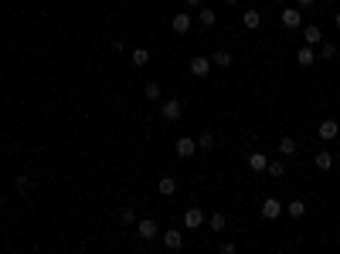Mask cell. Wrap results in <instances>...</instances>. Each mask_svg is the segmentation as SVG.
<instances>
[{
	"label": "cell",
	"mask_w": 340,
	"mask_h": 254,
	"mask_svg": "<svg viewBox=\"0 0 340 254\" xmlns=\"http://www.w3.org/2000/svg\"><path fill=\"white\" fill-rule=\"evenodd\" d=\"M136 231H140L143 241H153V237H160V224L153 221V217H143V221L136 224Z\"/></svg>",
	"instance_id": "1"
},
{
	"label": "cell",
	"mask_w": 340,
	"mask_h": 254,
	"mask_svg": "<svg viewBox=\"0 0 340 254\" xmlns=\"http://www.w3.org/2000/svg\"><path fill=\"white\" fill-rule=\"evenodd\" d=\"M174 149H177V156H181V159H191V156L197 153V139H191V136H181V139L174 143Z\"/></svg>",
	"instance_id": "2"
},
{
	"label": "cell",
	"mask_w": 340,
	"mask_h": 254,
	"mask_svg": "<svg viewBox=\"0 0 340 254\" xmlns=\"http://www.w3.org/2000/svg\"><path fill=\"white\" fill-rule=\"evenodd\" d=\"M163 119L167 122H181V115H184V102L181 99H170V102H163Z\"/></svg>",
	"instance_id": "3"
},
{
	"label": "cell",
	"mask_w": 340,
	"mask_h": 254,
	"mask_svg": "<svg viewBox=\"0 0 340 254\" xmlns=\"http://www.w3.org/2000/svg\"><path fill=\"white\" fill-rule=\"evenodd\" d=\"M184 227H187V231H197V227H204V214H201L197 207L184 210Z\"/></svg>",
	"instance_id": "4"
},
{
	"label": "cell",
	"mask_w": 340,
	"mask_h": 254,
	"mask_svg": "<svg viewBox=\"0 0 340 254\" xmlns=\"http://www.w3.org/2000/svg\"><path fill=\"white\" fill-rule=\"evenodd\" d=\"M160 237H163V244H167L170 251H181V247H184V234L177 231V227H170V231H163Z\"/></svg>",
	"instance_id": "5"
},
{
	"label": "cell",
	"mask_w": 340,
	"mask_h": 254,
	"mask_svg": "<svg viewBox=\"0 0 340 254\" xmlns=\"http://www.w3.org/2000/svg\"><path fill=\"white\" fill-rule=\"evenodd\" d=\"M191 75L194 78H208V75H211V58H201V55H197L191 61Z\"/></svg>",
	"instance_id": "6"
},
{
	"label": "cell",
	"mask_w": 340,
	"mask_h": 254,
	"mask_svg": "<svg viewBox=\"0 0 340 254\" xmlns=\"http://www.w3.org/2000/svg\"><path fill=\"white\" fill-rule=\"evenodd\" d=\"M279 214H283V203H279V200H272V197L262 200V217H265V221H276Z\"/></svg>",
	"instance_id": "7"
},
{
	"label": "cell",
	"mask_w": 340,
	"mask_h": 254,
	"mask_svg": "<svg viewBox=\"0 0 340 254\" xmlns=\"http://www.w3.org/2000/svg\"><path fill=\"white\" fill-rule=\"evenodd\" d=\"M337 133H340L337 119H323V122H320V139H323V143H330V139H337Z\"/></svg>",
	"instance_id": "8"
},
{
	"label": "cell",
	"mask_w": 340,
	"mask_h": 254,
	"mask_svg": "<svg viewBox=\"0 0 340 254\" xmlns=\"http://www.w3.org/2000/svg\"><path fill=\"white\" fill-rule=\"evenodd\" d=\"M283 24L289 27V31L299 27V24H303V11H299V7H286V11H283Z\"/></svg>",
	"instance_id": "9"
},
{
	"label": "cell",
	"mask_w": 340,
	"mask_h": 254,
	"mask_svg": "<svg viewBox=\"0 0 340 254\" xmlns=\"http://www.w3.org/2000/svg\"><path fill=\"white\" fill-rule=\"evenodd\" d=\"M170 27H174V31H177V34H187V31H191V14H174V21H170Z\"/></svg>",
	"instance_id": "10"
},
{
	"label": "cell",
	"mask_w": 340,
	"mask_h": 254,
	"mask_svg": "<svg viewBox=\"0 0 340 254\" xmlns=\"http://www.w3.org/2000/svg\"><path fill=\"white\" fill-rule=\"evenodd\" d=\"M242 24H245L249 31H259V27H262V14L259 11H245V14H242Z\"/></svg>",
	"instance_id": "11"
},
{
	"label": "cell",
	"mask_w": 340,
	"mask_h": 254,
	"mask_svg": "<svg viewBox=\"0 0 340 254\" xmlns=\"http://www.w3.org/2000/svg\"><path fill=\"white\" fill-rule=\"evenodd\" d=\"M296 61H299V65H317V51H313L310 45H303L299 51H296Z\"/></svg>",
	"instance_id": "12"
},
{
	"label": "cell",
	"mask_w": 340,
	"mask_h": 254,
	"mask_svg": "<svg viewBox=\"0 0 340 254\" xmlns=\"http://www.w3.org/2000/svg\"><path fill=\"white\" fill-rule=\"evenodd\" d=\"M157 190L163 193V197H174V193H177V180H174V177H163L157 183Z\"/></svg>",
	"instance_id": "13"
},
{
	"label": "cell",
	"mask_w": 340,
	"mask_h": 254,
	"mask_svg": "<svg viewBox=\"0 0 340 254\" xmlns=\"http://www.w3.org/2000/svg\"><path fill=\"white\" fill-rule=\"evenodd\" d=\"M17 193H21V200L31 197V173H21V177H17Z\"/></svg>",
	"instance_id": "14"
},
{
	"label": "cell",
	"mask_w": 340,
	"mask_h": 254,
	"mask_svg": "<svg viewBox=\"0 0 340 254\" xmlns=\"http://www.w3.org/2000/svg\"><path fill=\"white\" fill-rule=\"evenodd\" d=\"M303 37H306V45L313 48V45H320V41H323V31H320L317 24H310V27H306V34H303Z\"/></svg>",
	"instance_id": "15"
},
{
	"label": "cell",
	"mask_w": 340,
	"mask_h": 254,
	"mask_svg": "<svg viewBox=\"0 0 340 254\" xmlns=\"http://www.w3.org/2000/svg\"><path fill=\"white\" fill-rule=\"evenodd\" d=\"M249 166H252V170H255V173H262V170L269 166V159H265V156H262V153H249Z\"/></svg>",
	"instance_id": "16"
},
{
	"label": "cell",
	"mask_w": 340,
	"mask_h": 254,
	"mask_svg": "<svg viewBox=\"0 0 340 254\" xmlns=\"http://www.w3.org/2000/svg\"><path fill=\"white\" fill-rule=\"evenodd\" d=\"M197 149H201V153H211V149H215V136L201 133V136H197Z\"/></svg>",
	"instance_id": "17"
},
{
	"label": "cell",
	"mask_w": 340,
	"mask_h": 254,
	"mask_svg": "<svg viewBox=\"0 0 340 254\" xmlns=\"http://www.w3.org/2000/svg\"><path fill=\"white\" fill-rule=\"evenodd\" d=\"M197 17H201L204 27H215V21H218V14L211 11V7H201V11H197Z\"/></svg>",
	"instance_id": "18"
},
{
	"label": "cell",
	"mask_w": 340,
	"mask_h": 254,
	"mask_svg": "<svg viewBox=\"0 0 340 254\" xmlns=\"http://www.w3.org/2000/svg\"><path fill=\"white\" fill-rule=\"evenodd\" d=\"M279 153H283V156H293L296 153V139H293V136H283V139H279Z\"/></svg>",
	"instance_id": "19"
},
{
	"label": "cell",
	"mask_w": 340,
	"mask_h": 254,
	"mask_svg": "<svg viewBox=\"0 0 340 254\" xmlns=\"http://www.w3.org/2000/svg\"><path fill=\"white\" fill-rule=\"evenodd\" d=\"M337 55H340L337 45H330V41L323 45V41H320V58H323V61H330V58H337Z\"/></svg>",
	"instance_id": "20"
},
{
	"label": "cell",
	"mask_w": 340,
	"mask_h": 254,
	"mask_svg": "<svg viewBox=\"0 0 340 254\" xmlns=\"http://www.w3.org/2000/svg\"><path fill=\"white\" fill-rule=\"evenodd\" d=\"M317 170H333V153H317Z\"/></svg>",
	"instance_id": "21"
},
{
	"label": "cell",
	"mask_w": 340,
	"mask_h": 254,
	"mask_svg": "<svg viewBox=\"0 0 340 254\" xmlns=\"http://www.w3.org/2000/svg\"><path fill=\"white\" fill-rule=\"evenodd\" d=\"M265 173H269V177H276V180H279V177H286V163H283V159H276V163H269V166H265Z\"/></svg>",
	"instance_id": "22"
},
{
	"label": "cell",
	"mask_w": 340,
	"mask_h": 254,
	"mask_svg": "<svg viewBox=\"0 0 340 254\" xmlns=\"http://www.w3.org/2000/svg\"><path fill=\"white\" fill-rule=\"evenodd\" d=\"M286 210H289V217H296V221H299V217H306V203H303V200H293Z\"/></svg>",
	"instance_id": "23"
},
{
	"label": "cell",
	"mask_w": 340,
	"mask_h": 254,
	"mask_svg": "<svg viewBox=\"0 0 340 254\" xmlns=\"http://www.w3.org/2000/svg\"><path fill=\"white\" fill-rule=\"evenodd\" d=\"M211 65H218V68H228V65H231V55H228L225 48H221V51H215V58H211Z\"/></svg>",
	"instance_id": "24"
},
{
	"label": "cell",
	"mask_w": 340,
	"mask_h": 254,
	"mask_svg": "<svg viewBox=\"0 0 340 254\" xmlns=\"http://www.w3.org/2000/svg\"><path fill=\"white\" fill-rule=\"evenodd\" d=\"M208 227H211V231H225V214H211V217H208Z\"/></svg>",
	"instance_id": "25"
},
{
	"label": "cell",
	"mask_w": 340,
	"mask_h": 254,
	"mask_svg": "<svg viewBox=\"0 0 340 254\" xmlns=\"http://www.w3.org/2000/svg\"><path fill=\"white\" fill-rule=\"evenodd\" d=\"M129 58H133V65H140V68H143V65L150 61V51H147V48H136V51H133Z\"/></svg>",
	"instance_id": "26"
},
{
	"label": "cell",
	"mask_w": 340,
	"mask_h": 254,
	"mask_svg": "<svg viewBox=\"0 0 340 254\" xmlns=\"http://www.w3.org/2000/svg\"><path fill=\"white\" fill-rule=\"evenodd\" d=\"M143 95H147V102H157L160 99V85H157V81H150L147 89H143Z\"/></svg>",
	"instance_id": "27"
},
{
	"label": "cell",
	"mask_w": 340,
	"mask_h": 254,
	"mask_svg": "<svg viewBox=\"0 0 340 254\" xmlns=\"http://www.w3.org/2000/svg\"><path fill=\"white\" fill-rule=\"evenodd\" d=\"M119 221H123V224H133V221H136L133 207H123V210H119Z\"/></svg>",
	"instance_id": "28"
},
{
	"label": "cell",
	"mask_w": 340,
	"mask_h": 254,
	"mask_svg": "<svg viewBox=\"0 0 340 254\" xmlns=\"http://www.w3.org/2000/svg\"><path fill=\"white\" fill-rule=\"evenodd\" d=\"M313 4H317V0H296V7H299V11H306V7H313Z\"/></svg>",
	"instance_id": "29"
},
{
	"label": "cell",
	"mask_w": 340,
	"mask_h": 254,
	"mask_svg": "<svg viewBox=\"0 0 340 254\" xmlns=\"http://www.w3.org/2000/svg\"><path fill=\"white\" fill-rule=\"evenodd\" d=\"M184 4H187V7H197V4H201V0H184Z\"/></svg>",
	"instance_id": "30"
},
{
	"label": "cell",
	"mask_w": 340,
	"mask_h": 254,
	"mask_svg": "<svg viewBox=\"0 0 340 254\" xmlns=\"http://www.w3.org/2000/svg\"><path fill=\"white\" fill-rule=\"evenodd\" d=\"M333 24H337V27H340V11H337V14H333Z\"/></svg>",
	"instance_id": "31"
},
{
	"label": "cell",
	"mask_w": 340,
	"mask_h": 254,
	"mask_svg": "<svg viewBox=\"0 0 340 254\" xmlns=\"http://www.w3.org/2000/svg\"><path fill=\"white\" fill-rule=\"evenodd\" d=\"M225 4H238V0H225Z\"/></svg>",
	"instance_id": "32"
},
{
	"label": "cell",
	"mask_w": 340,
	"mask_h": 254,
	"mask_svg": "<svg viewBox=\"0 0 340 254\" xmlns=\"http://www.w3.org/2000/svg\"><path fill=\"white\" fill-rule=\"evenodd\" d=\"M276 4H286V0H276Z\"/></svg>",
	"instance_id": "33"
}]
</instances>
